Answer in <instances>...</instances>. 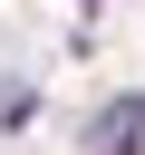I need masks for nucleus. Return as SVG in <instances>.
<instances>
[{"label":"nucleus","mask_w":145,"mask_h":155,"mask_svg":"<svg viewBox=\"0 0 145 155\" xmlns=\"http://www.w3.org/2000/svg\"><path fill=\"white\" fill-rule=\"evenodd\" d=\"M87 155H145V87L135 97H106L87 116Z\"/></svg>","instance_id":"nucleus-1"}]
</instances>
